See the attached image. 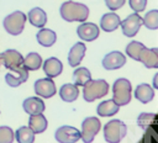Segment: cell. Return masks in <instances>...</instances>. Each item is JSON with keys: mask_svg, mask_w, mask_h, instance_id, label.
Listing matches in <instances>:
<instances>
[{"mask_svg": "<svg viewBox=\"0 0 158 143\" xmlns=\"http://www.w3.org/2000/svg\"><path fill=\"white\" fill-rule=\"evenodd\" d=\"M122 33L126 37H133L138 33L141 26H142V17L138 15V12L130 14L123 21L120 22Z\"/></svg>", "mask_w": 158, "mask_h": 143, "instance_id": "obj_9", "label": "cell"}, {"mask_svg": "<svg viewBox=\"0 0 158 143\" xmlns=\"http://www.w3.org/2000/svg\"><path fill=\"white\" fill-rule=\"evenodd\" d=\"M1 64L10 70H19L25 68L23 65V57L16 49H6L1 53Z\"/></svg>", "mask_w": 158, "mask_h": 143, "instance_id": "obj_8", "label": "cell"}, {"mask_svg": "<svg viewBox=\"0 0 158 143\" xmlns=\"http://www.w3.org/2000/svg\"><path fill=\"white\" fill-rule=\"evenodd\" d=\"M109 92V84L104 79L88 80L83 85V97L86 102H93L96 99L104 97Z\"/></svg>", "mask_w": 158, "mask_h": 143, "instance_id": "obj_2", "label": "cell"}, {"mask_svg": "<svg viewBox=\"0 0 158 143\" xmlns=\"http://www.w3.org/2000/svg\"><path fill=\"white\" fill-rule=\"evenodd\" d=\"M101 64L104 69L106 70H116L120 69L126 64V55L122 54L120 51H112L105 54V57L101 60Z\"/></svg>", "mask_w": 158, "mask_h": 143, "instance_id": "obj_12", "label": "cell"}, {"mask_svg": "<svg viewBox=\"0 0 158 143\" xmlns=\"http://www.w3.org/2000/svg\"><path fill=\"white\" fill-rule=\"evenodd\" d=\"M127 133V127L121 120H111L104 126V138L109 143H118Z\"/></svg>", "mask_w": 158, "mask_h": 143, "instance_id": "obj_4", "label": "cell"}, {"mask_svg": "<svg viewBox=\"0 0 158 143\" xmlns=\"http://www.w3.org/2000/svg\"><path fill=\"white\" fill-rule=\"evenodd\" d=\"M36 38H37V42L43 46V47H51L56 43L57 41V35L54 31L49 30V28H43L41 27V30L36 33Z\"/></svg>", "mask_w": 158, "mask_h": 143, "instance_id": "obj_24", "label": "cell"}, {"mask_svg": "<svg viewBox=\"0 0 158 143\" xmlns=\"http://www.w3.org/2000/svg\"><path fill=\"white\" fill-rule=\"evenodd\" d=\"M125 2H126V0H105V5L112 11L122 7L125 5Z\"/></svg>", "mask_w": 158, "mask_h": 143, "instance_id": "obj_32", "label": "cell"}, {"mask_svg": "<svg viewBox=\"0 0 158 143\" xmlns=\"http://www.w3.org/2000/svg\"><path fill=\"white\" fill-rule=\"evenodd\" d=\"M26 15L22 12V11H14L11 12L10 15H7L4 21H2V25H4V28L5 31L11 35V36H17L20 35L22 31H23V27H25V22H26Z\"/></svg>", "mask_w": 158, "mask_h": 143, "instance_id": "obj_5", "label": "cell"}, {"mask_svg": "<svg viewBox=\"0 0 158 143\" xmlns=\"http://www.w3.org/2000/svg\"><path fill=\"white\" fill-rule=\"evenodd\" d=\"M142 25H144L148 30H157L158 28V10L148 11L144 17L142 18Z\"/></svg>", "mask_w": 158, "mask_h": 143, "instance_id": "obj_28", "label": "cell"}, {"mask_svg": "<svg viewBox=\"0 0 158 143\" xmlns=\"http://www.w3.org/2000/svg\"><path fill=\"white\" fill-rule=\"evenodd\" d=\"M120 106L111 99V100H105L102 102H100L96 107V112L99 116L101 117H109V116H114L118 112Z\"/></svg>", "mask_w": 158, "mask_h": 143, "instance_id": "obj_23", "label": "cell"}, {"mask_svg": "<svg viewBox=\"0 0 158 143\" xmlns=\"http://www.w3.org/2000/svg\"><path fill=\"white\" fill-rule=\"evenodd\" d=\"M85 51H86V46L83 42H77L75 44H73V47L69 49V53H68L69 65L70 67H78L85 55Z\"/></svg>", "mask_w": 158, "mask_h": 143, "instance_id": "obj_16", "label": "cell"}, {"mask_svg": "<svg viewBox=\"0 0 158 143\" xmlns=\"http://www.w3.org/2000/svg\"><path fill=\"white\" fill-rule=\"evenodd\" d=\"M27 18L30 21V23L35 27H43L47 23V14L44 12V10H42L41 7H33L28 11Z\"/></svg>", "mask_w": 158, "mask_h": 143, "instance_id": "obj_21", "label": "cell"}, {"mask_svg": "<svg viewBox=\"0 0 158 143\" xmlns=\"http://www.w3.org/2000/svg\"><path fill=\"white\" fill-rule=\"evenodd\" d=\"M135 97L142 104H148L154 97V90L149 84L142 83V84L137 85V88L135 90Z\"/></svg>", "mask_w": 158, "mask_h": 143, "instance_id": "obj_19", "label": "cell"}, {"mask_svg": "<svg viewBox=\"0 0 158 143\" xmlns=\"http://www.w3.org/2000/svg\"><path fill=\"white\" fill-rule=\"evenodd\" d=\"M131 92H132V85L130 80H127L126 78H120L115 80L112 85V100L118 106L130 104Z\"/></svg>", "mask_w": 158, "mask_h": 143, "instance_id": "obj_3", "label": "cell"}, {"mask_svg": "<svg viewBox=\"0 0 158 143\" xmlns=\"http://www.w3.org/2000/svg\"><path fill=\"white\" fill-rule=\"evenodd\" d=\"M59 96L64 102H73L79 96V88L75 84H63L59 89Z\"/></svg>", "mask_w": 158, "mask_h": 143, "instance_id": "obj_22", "label": "cell"}, {"mask_svg": "<svg viewBox=\"0 0 158 143\" xmlns=\"http://www.w3.org/2000/svg\"><path fill=\"white\" fill-rule=\"evenodd\" d=\"M35 92L37 96L43 97V99H49L57 92V88L52 78H41L35 81Z\"/></svg>", "mask_w": 158, "mask_h": 143, "instance_id": "obj_10", "label": "cell"}, {"mask_svg": "<svg viewBox=\"0 0 158 143\" xmlns=\"http://www.w3.org/2000/svg\"><path fill=\"white\" fill-rule=\"evenodd\" d=\"M101 128V122L98 117L90 116L83 120L81 122V131H80V139L85 143H90L94 141L95 136L99 133Z\"/></svg>", "mask_w": 158, "mask_h": 143, "instance_id": "obj_7", "label": "cell"}, {"mask_svg": "<svg viewBox=\"0 0 158 143\" xmlns=\"http://www.w3.org/2000/svg\"><path fill=\"white\" fill-rule=\"evenodd\" d=\"M15 133L9 126H0V143H12Z\"/></svg>", "mask_w": 158, "mask_h": 143, "instance_id": "obj_30", "label": "cell"}, {"mask_svg": "<svg viewBox=\"0 0 158 143\" xmlns=\"http://www.w3.org/2000/svg\"><path fill=\"white\" fill-rule=\"evenodd\" d=\"M27 79H28V70L26 68H22L19 70H10V73L5 75V81L11 88L20 86Z\"/></svg>", "mask_w": 158, "mask_h": 143, "instance_id": "obj_15", "label": "cell"}, {"mask_svg": "<svg viewBox=\"0 0 158 143\" xmlns=\"http://www.w3.org/2000/svg\"><path fill=\"white\" fill-rule=\"evenodd\" d=\"M133 59L141 62L148 69H157L158 68V49L147 48L143 43H141Z\"/></svg>", "mask_w": 158, "mask_h": 143, "instance_id": "obj_6", "label": "cell"}, {"mask_svg": "<svg viewBox=\"0 0 158 143\" xmlns=\"http://www.w3.org/2000/svg\"><path fill=\"white\" fill-rule=\"evenodd\" d=\"M22 107H23V111L28 115L41 113L46 108L44 102L40 96H31V97L25 99L22 102Z\"/></svg>", "mask_w": 158, "mask_h": 143, "instance_id": "obj_14", "label": "cell"}, {"mask_svg": "<svg viewBox=\"0 0 158 143\" xmlns=\"http://www.w3.org/2000/svg\"><path fill=\"white\" fill-rule=\"evenodd\" d=\"M120 16L115 12H107L104 14L100 18V27L105 32H112L120 26Z\"/></svg>", "mask_w": 158, "mask_h": 143, "instance_id": "obj_18", "label": "cell"}, {"mask_svg": "<svg viewBox=\"0 0 158 143\" xmlns=\"http://www.w3.org/2000/svg\"><path fill=\"white\" fill-rule=\"evenodd\" d=\"M128 4L135 12H141L146 9L147 0H128Z\"/></svg>", "mask_w": 158, "mask_h": 143, "instance_id": "obj_31", "label": "cell"}, {"mask_svg": "<svg viewBox=\"0 0 158 143\" xmlns=\"http://www.w3.org/2000/svg\"><path fill=\"white\" fill-rule=\"evenodd\" d=\"M156 120V113H152V112H143L138 116L137 118V125L142 128V129H147Z\"/></svg>", "mask_w": 158, "mask_h": 143, "instance_id": "obj_29", "label": "cell"}, {"mask_svg": "<svg viewBox=\"0 0 158 143\" xmlns=\"http://www.w3.org/2000/svg\"><path fill=\"white\" fill-rule=\"evenodd\" d=\"M0 64H1V53H0Z\"/></svg>", "mask_w": 158, "mask_h": 143, "instance_id": "obj_33", "label": "cell"}, {"mask_svg": "<svg viewBox=\"0 0 158 143\" xmlns=\"http://www.w3.org/2000/svg\"><path fill=\"white\" fill-rule=\"evenodd\" d=\"M77 35L79 36L80 39L86 41V42H91L99 37L100 30H99V26L95 25L94 22H83L81 25L78 26Z\"/></svg>", "mask_w": 158, "mask_h": 143, "instance_id": "obj_13", "label": "cell"}, {"mask_svg": "<svg viewBox=\"0 0 158 143\" xmlns=\"http://www.w3.org/2000/svg\"><path fill=\"white\" fill-rule=\"evenodd\" d=\"M54 137L59 143H75L80 139V132L72 126H60L56 129Z\"/></svg>", "mask_w": 158, "mask_h": 143, "instance_id": "obj_11", "label": "cell"}, {"mask_svg": "<svg viewBox=\"0 0 158 143\" xmlns=\"http://www.w3.org/2000/svg\"><path fill=\"white\" fill-rule=\"evenodd\" d=\"M23 65H25V68L27 70L35 72V70L40 69V67L42 65V58H41V55L38 53L31 52L23 58Z\"/></svg>", "mask_w": 158, "mask_h": 143, "instance_id": "obj_26", "label": "cell"}, {"mask_svg": "<svg viewBox=\"0 0 158 143\" xmlns=\"http://www.w3.org/2000/svg\"><path fill=\"white\" fill-rule=\"evenodd\" d=\"M42 68H43L44 74L48 78H56V76L60 75V73L63 70V64L58 58L51 57L42 63Z\"/></svg>", "mask_w": 158, "mask_h": 143, "instance_id": "obj_17", "label": "cell"}, {"mask_svg": "<svg viewBox=\"0 0 158 143\" xmlns=\"http://www.w3.org/2000/svg\"><path fill=\"white\" fill-rule=\"evenodd\" d=\"M59 15L63 20L68 22H74V21L84 22L89 16V7L81 2L68 0L60 5Z\"/></svg>", "mask_w": 158, "mask_h": 143, "instance_id": "obj_1", "label": "cell"}, {"mask_svg": "<svg viewBox=\"0 0 158 143\" xmlns=\"http://www.w3.org/2000/svg\"><path fill=\"white\" fill-rule=\"evenodd\" d=\"M90 79H91V73L85 67H79L73 72V81L77 86H83Z\"/></svg>", "mask_w": 158, "mask_h": 143, "instance_id": "obj_27", "label": "cell"}, {"mask_svg": "<svg viewBox=\"0 0 158 143\" xmlns=\"http://www.w3.org/2000/svg\"><path fill=\"white\" fill-rule=\"evenodd\" d=\"M47 118L43 116V112L41 113H35V115H30L28 118V127L35 132V134L38 133H43L47 129Z\"/></svg>", "mask_w": 158, "mask_h": 143, "instance_id": "obj_20", "label": "cell"}, {"mask_svg": "<svg viewBox=\"0 0 158 143\" xmlns=\"http://www.w3.org/2000/svg\"><path fill=\"white\" fill-rule=\"evenodd\" d=\"M15 139L19 143H33V141H35V132L28 126H21L15 132Z\"/></svg>", "mask_w": 158, "mask_h": 143, "instance_id": "obj_25", "label": "cell"}]
</instances>
